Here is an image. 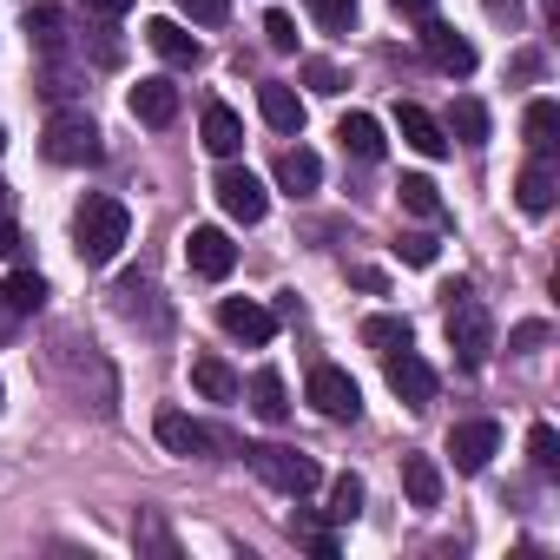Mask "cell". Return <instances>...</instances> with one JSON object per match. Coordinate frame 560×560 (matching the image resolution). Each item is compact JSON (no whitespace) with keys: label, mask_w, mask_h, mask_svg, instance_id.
Here are the masks:
<instances>
[{"label":"cell","mask_w":560,"mask_h":560,"mask_svg":"<svg viewBox=\"0 0 560 560\" xmlns=\"http://www.w3.org/2000/svg\"><path fill=\"white\" fill-rule=\"evenodd\" d=\"M27 34H34V47L47 60H67V47H73V27H67L60 8H27Z\"/></svg>","instance_id":"cell-18"},{"label":"cell","mask_w":560,"mask_h":560,"mask_svg":"<svg viewBox=\"0 0 560 560\" xmlns=\"http://www.w3.org/2000/svg\"><path fill=\"white\" fill-rule=\"evenodd\" d=\"M304 8L317 14L324 34H350V27H357V0H304Z\"/></svg>","instance_id":"cell-31"},{"label":"cell","mask_w":560,"mask_h":560,"mask_svg":"<svg viewBox=\"0 0 560 560\" xmlns=\"http://www.w3.org/2000/svg\"><path fill=\"white\" fill-rule=\"evenodd\" d=\"M250 409L264 422H291V389H284V376H277V370H257L250 376Z\"/></svg>","instance_id":"cell-22"},{"label":"cell","mask_w":560,"mask_h":560,"mask_svg":"<svg viewBox=\"0 0 560 560\" xmlns=\"http://www.w3.org/2000/svg\"><path fill=\"white\" fill-rule=\"evenodd\" d=\"M264 40H270L277 54H298V21H291V14H264Z\"/></svg>","instance_id":"cell-33"},{"label":"cell","mask_w":560,"mask_h":560,"mask_svg":"<svg viewBox=\"0 0 560 560\" xmlns=\"http://www.w3.org/2000/svg\"><path fill=\"white\" fill-rule=\"evenodd\" d=\"M442 298H448V350H455V363H462V370H481V363L494 357V324H488V311L468 298V284H448Z\"/></svg>","instance_id":"cell-2"},{"label":"cell","mask_w":560,"mask_h":560,"mask_svg":"<svg viewBox=\"0 0 560 560\" xmlns=\"http://www.w3.org/2000/svg\"><path fill=\"white\" fill-rule=\"evenodd\" d=\"M494 448H501V422H488V416H481V422H455V429H448V455H455V468H462V475H481Z\"/></svg>","instance_id":"cell-9"},{"label":"cell","mask_w":560,"mask_h":560,"mask_svg":"<svg viewBox=\"0 0 560 560\" xmlns=\"http://www.w3.org/2000/svg\"><path fill=\"white\" fill-rule=\"evenodd\" d=\"M311 402H317L324 422H357V416H363V389H357L343 370H330V363L311 370Z\"/></svg>","instance_id":"cell-5"},{"label":"cell","mask_w":560,"mask_h":560,"mask_svg":"<svg viewBox=\"0 0 560 560\" xmlns=\"http://www.w3.org/2000/svg\"><path fill=\"white\" fill-rule=\"evenodd\" d=\"M0 218H14V191H8V178H0Z\"/></svg>","instance_id":"cell-44"},{"label":"cell","mask_w":560,"mask_h":560,"mask_svg":"<svg viewBox=\"0 0 560 560\" xmlns=\"http://www.w3.org/2000/svg\"><path fill=\"white\" fill-rule=\"evenodd\" d=\"M363 343H370L376 357L409 350V317H370V324H363Z\"/></svg>","instance_id":"cell-28"},{"label":"cell","mask_w":560,"mask_h":560,"mask_svg":"<svg viewBox=\"0 0 560 560\" xmlns=\"http://www.w3.org/2000/svg\"><path fill=\"white\" fill-rule=\"evenodd\" d=\"M396 126H402V145H416L422 159H448V132H442L435 113H422V106H396Z\"/></svg>","instance_id":"cell-14"},{"label":"cell","mask_w":560,"mask_h":560,"mask_svg":"<svg viewBox=\"0 0 560 560\" xmlns=\"http://www.w3.org/2000/svg\"><path fill=\"white\" fill-rule=\"evenodd\" d=\"M383 376H389V389L402 396V409H429V402H435V370H429L416 350H389V357H383Z\"/></svg>","instance_id":"cell-8"},{"label":"cell","mask_w":560,"mask_h":560,"mask_svg":"<svg viewBox=\"0 0 560 560\" xmlns=\"http://www.w3.org/2000/svg\"><path fill=\"white\" fill-rule=\"evenodd\" d=\"M185 257H191L198 277H211V284H218V277H231V264H237V244H231L218 224H198V231L185 237Z\"/></svg>","instance_id":"cell-10"},{"label":"cell","mask_w":560,"mask_h":560,"mask_svg":"<svg viewBox=\"0 0 560 560\" xmlns=\"http://www.w3.org/2000/svg\"><path fill=\"white\" fill-rule=\"evenodd\" d=\"M191 383H198L211 402H237V396H244V383L231 376V363H224V357H198V363H191Z\"/></svg>","instance_id":"cell-24"},{"label":"cell","mask_w":560,"mask_h":560,"mask_svg":"<svg viewBox=\"0 0 560 560\" xmlns=\"http://www.w3.org/2000/svg\"><path fill=\"white\" fill-rule=\"evenodd\" d=\"M0 152H8V126H0Z\"/></svg>","instance_id":"cell-45"},{"label":"cell","mask_w":560,"mask_h":560,"mask_svg":"<svg viewBox=\"0 0 560 560\" xmlns=\"http://www.w3.org/2000/svg\"><path fill=\"white\" fill-rule=\"evenodd\" d=\"M337 139H343V152H357V159H370V165L389 152V139H383V126H376L370 113H350V119L337 126Z\"/></svg>","instance_id":"cell-23"},{"label":"cell","mask_w":560,"mask_h":560,"mask_svg":"<svg viewBox=\"0 0 560 560\" xmlns=\"http://www.w3.org/2000/svg\"><path fill=\"white\" fill-rule=\"evenodd\" d=\"M547 337H553V330H547V324H521V330H514V337H508V350H521V357H527V350H540V343H547Z\"/></svg>","instance_id":"cell-37"},{"label":"cell","mask_w":560,"mask_h":560,"mask_svg":"<svg viewBox=\"0 0 560 560\" xmlns=\"http://www.w3.org/2000/svg\"><path fill=\"white\" fill-rule=\"evenodd\" d=\"M139 540H145V547H159V553H172V534H165L159 521H145V527H139Z\"/></svg>","instance_id":"cell-41"},{"label":"cell","mask_w":560,"mask_h":560,"mask_svg":"<svg viewBox=\"0 0 560 560\" xmlns=\"http://www.w3.org/2000/svg\"><path fill=\"white\" fill-rule=\"evenodd\" d=\"M527 462H534V475H547V481L560 475V435H553L547 422H534V429H527Z\"/></svg>","instance_id":"cell-29"},{"label":"cell","mask_w":560,"mask_h":560,"mask_svg":"<svg viewBox=\"0 0 560 560\" xmlns=\"http://www.w3.org/2000/svg\"><path fill=\"white\" fill-rule=\"evenodd\" d=\"M145 40H152V54H159L165 67H198V60H205V47H198L178 21H145Z\"/></svg>","instance_id":"cell-16"},{"label":"cell","mask_w":560,"mask_h":560,"mask_svg":"<svg viewBox=\"0 0 560 560\" xmlns=\"http://www.w3.org/2000/svg\"><path fill=\"white\" fill-rule=\"evenodd\" d=\"M21 250V231H14V218H0V257H14Z\"/></svg>","instance_id":"cell-43"},{"label":"cell","mask_w":560,"mask_h":560,"mask_svg":"<svg viewBox=\"0 0 560 560\" xmlns=\"http://www.w3.org/2000/svg\"><path fill=\"white\" fill-rule=\"evenodd\" d=\"M159 442L172 448V455H231V442L218 435V429H205V422H191L185 409H159Z\"/></svg>","instance_id":"cell-6"},{"label":"cell","mask_w":560,"mask_h":560,"mask_svg":"<svg viewBox=\"0 0 560 560\" xmlns=\"http://www.w3.org/2000/svg\"><path fill=\"white\" fill-rule=\"evenodd\" d=\"M442 132H455L462 145H488V106L481 100H455V113H448Z\"/></svg>","instance_id":"cell-27"},{"label":"cell","mask_w":560,"mask_h":560,"mask_svg":"<svg viewBox=\"0 0 560 560\" xmlns=\"http://www.w3.org/2000/svg\"><path fill=\"white\" fill-rule=\"evenodd\" d=\"M277 185H284L291 198L317 191V185H324V159H317V152H304V145H291L284 159H277Z\"/></svg>","instance_id":"cell-20"},{"label":"cell","mask_w":560,"mask_h":560,"mask_svg":"<svg viewBox=\"0 0 560 560\" xmlns=\"http://www.w3.org/2000/svg\"><path fill=\"white\" fill-rule=\"evenodd\" d=\"M205 145H211L218 159H237V145H244V119H237L224 100L205 106Z\"/></svg>","instance_id":"cell-21"},{"label":"cell","mask_w":560,"mask_h":560,"mask_svg":"<svg viewBox=\"0 0 560 560\" xmlns=\"http://www.w3.org/2000/svg\"><path fill=\"white\" fill-rule=\"evenodd\" d=\"M389 8L409 14V21H429V14H435V0H389Z\"/></svg>","instance_id":"cell-40"},{"label":"cell","mask_w":560,"mask_h":560,"mask_svg":"<svg viewBox=\"0 0 560 560\" xmlns=\"http://www.w3.org/2000/svg\"><path fill=\"white\" fill-rule=\"evenodd\" d=\"M40 145H47L54 165H100V152H106V145H100V126H93L86 113H54Z\"/></svg>","instance_id":"cell-4"},{"label":"cell","mask_w":560,"mask_h":560,"mask_svg":"<svg viewBox=\"0 0 560 560\" xmlns=\"http://www.w3.org/2000/svg\"><path fill=\"white\" fill-rule=\"evenodd\" d=\"M304 80H311L317 93H343V73H337L330 60H311V67H304Z\"/></svg>","instance_id":"cell-35"},{"label":"cell","mask_w":560,"mask_h":560,"mask_svg":"<svg viewBox=\"0 0 560 560\" xmlns=\"http://www.w3.org/2000/svg\"><path fill=\"white\" fill-rule=\"evenodd\" d=\"M396 250H402V264H435V237H422V231H416V237H402Z\"/></svg>","instance_id":"cell-36"},{"label":"cell","mask_w":560,"mask_h":560,"mask_svg":"<svg viewBox=\"0 0 560 560\" xmlns=\"http://www.w3.org/2000/svg\"><path fill=\"white\" fill-rule=\"evenodd\" d=\"M178 14H191L198 27H218V21L231 14V0H178Z\"/></svg>","instance_id":"cell-34"},{"label":"cell","mask_w":560,"mask_h":560,"mask_svg":"<svg viewBox=\"0 0 560 560\" xmlns=\"http://www.w3.org/2000/svg\"><path fill=\"white\" fill-rule=\"evenodd\" d=\"M304 547H311L317 560H337V534H330V527H304Z\"/></svg>","instance_id":"cell-38"},{"label":"cell","mask_w":560,"mask_h":560,"mask_svg":"<svg viewBox=\"0 0 560 560\" xmlns=\"http://www.w3.org/2000/svg\"><path fill=\"white\" fill-rule=\"evenodd\" d=\"M514 198H521V211H527V218H547V211H553V198H560V172H553L547 159H534V165L514 178Z\"/></svg>","instance_id":"cell-15"},{"label":"cell","mask_w":560,"mask_h":560,"mask_svg":"<svg viewBox=\"0 0 560 560\" xmlns=\"http://www.w3.org/2000/svg\"><path fill=\"white\" fill-rule=\"evenodd\" d=\"M211 191H218V205H224L237 224H264V211H270V191H264V185H257L244 165H224Z\"/></svg>","instance_id":"cell-7"},{"label":"cell","mask_w":560,"mask_h":560,"mask_svg":"<svg viewBox=\"0 0 560 560\" xmlns=\"http://www.w3.org/2000/svg\"><path fill=\"white\" fill-rule=\"evenodd\" d=\"M132 119L139 126H172L178 119V86L172 80H139L132 86Z\"/></svg>","instance_id":"cell-17"},{"label":"cell","mask_w":560,"mask_h":560,"mask_svg":"<svg viewBox=\"0 0 560 560\" xmlns=\"http://www.w3.org/2000/svg\"><path fill=\"white\" fill-rule=\"evenodd\" d=\"M488 14L508 21V27H521V0H488Z\"/></svg>","instance_id":"cell-42"},{"label":"cell","mask_w":560,"mask_h":560,"mask_svg":"<svg viewBox=\"0 0 560 560\" xmlns=\"http://www.w3.org/2000/svg\"><path fill=\"white\" fill-rule=\"evenodd\" d=\"M402 205L416 211V218H442V191H435V178H402Z\"/></svg>","instance_id":"cell-32"},{"label":"cell","mask_w":560,"mask_h":560,"mask_svg":"<svg viewBox=\"0 0 560 560\" xmlns=\"http://www.w3.org/2000/svg\"><path fill=\"white\" fill-rule=\"evenodd\" d=\"M244 462L277 488V494H311L324 475H317V462L311 455H298V448H284V442H257V448H244Z\"/></svg>","instance_id":"cell-3"},{"label":"cell","mask_w":560,"mask_h":560,"mask_svg":"<svg viewBox=\"0 0 560 560\" xmlns=\"http://www.w3.org/2000/svg\"><path fill=\"white\" fill-rule=\"evenodd\" d=\"M86 14H100V21H126L132 14V0H80Z\"/></svg>","instance_id":"cell-39"},{"label":"cell","mask_w":560,"mask_h":560,"mask_svg":"<svg viewBox=\"0 0 560 560\" xmlns=\"http://www.w3.org/2000/svg\"><path fill=\"white\" fill-rule=\"evenodd\" d=\"M218 324H224L237 343H270V337H277V311H264V304H250V298H224V304H218Z\"/></svg>","instance_id":"cell-12"},{"label":"cell","mask_w":560,"mask_h":560,"mask_svg":"<svg viewBox=\"0 0 560 560\" xmlns=\"http://www.w3.org/2000/svg\"><path fill=\"white\" fill-rule=\"evenodd\" d=\"M257 113H264L270 132H304V100H298L284 80H264V86H257Z\"/></svg>","instance_id":"cell-13"},{"label":"cell","mask_w":560,"mask_h":560,"mask_svg":"<svg viewBox=\"0 0 560 560\" xmlns=\"http://www.w3.org/2000/svg\"><path fill=\"white\" fill-rule=\"evenodd\" d=\"M324 514H330L337 527H350V521L363 514V481H357V475H337V481H330V508H324Z\"/></svg>","instance_id":"cell-30"},{"label":"cell","mask_w":560,"mask_h":560,"mask_svg":"<svg viewBox=\"0 0 560 560\" xmlns=\"http://www.w3.org/2000/svg\"><path fill=\"white\" fill-rule=\"evenodd\" d=\"M126 231H132V218H126V205L119 198H106V191H93L80 211H73V250H80V264H113L119 257V244H126Z\"/></svg>","instance_id":"cell-1"},{"label":"cell","mask_w":560,"mask_h":560,"mask_svg":"<svg viewBox=\"0 0 560 560\" xmlns=\"http://www.w3.org/2000/svg\"><path fill=\"white\" fill-rule=\"evenodd\" d=\"M0 396H8V389H0Z\"/></svg>","instance_id":"cell-46"},{"label":"cell","mask_w":560,"mask_h":560,"mask_svg":"<svg viewBox=\"0 0 560 560\" xmlns=\"http://www.w3.org/2000/svg\"><path fill=\"white\" fill-rule=\"evenodd\" d=\"M553 145H560V106H553V100H534V106H527V152L547 159Z\"/></svg>","instance_id":"cell-26"},{"label":"cell","mask_w":560,"mask_h":560,"mask_svg":"<svg viewBox=\"0 0 560 560\" xmlns=\"http://www.w3.org/2000/svg\"><path fill=\"white\" fill-rule=\"evenodd\" d=\"M422 54H429V60H435L442 73H455V80H468V73H475V47H468V40H462L455 27H442L435 14L422 21Z\"/></svg>","instance_id":"cell-11"},{"label":"cell","mask_w":560,"mask_h":560,"mask_svg":"<svg viewBox=\"0 0 560 560\" xmlns=\"http://www.w3.org/2000/svg\"><path fill=\"white\" fill-rule=\"evenodd\" d=\"M402 488H409L416 508H442V468H435L429 455H409V462H402Z\"/></svg>","instance_id":"cell-25"},{"label":"cell","mask_w":560,"mask_h":560,"mask_svg":"<svg viewBox=\"0 0 560 560\" xmlns=\"http://www.w3.org/2000/svg\"><path fill=\"white\" fill-rule=\"evenodd\" d=\"M40 304H47V277L40 270H14L8 284H0V311L8 317H34Z\"/></svg>","instance_id":"cell-19"}]
</instances>
